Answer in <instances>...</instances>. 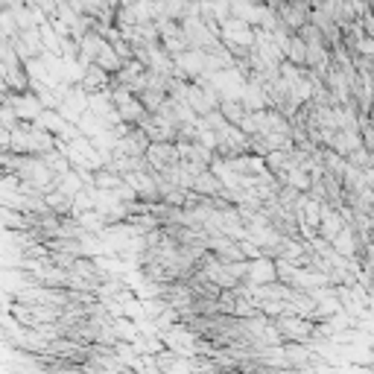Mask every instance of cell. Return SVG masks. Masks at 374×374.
Masks as SVG:
<instances>
[]
</instances>
